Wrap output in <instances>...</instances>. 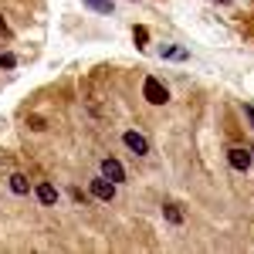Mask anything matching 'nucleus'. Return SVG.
Returning a JSON list of instances; mask_svg holds the SVG:
<instances>
[{"instance_id": "f257e3e1", "label": "nucleus", "mask_w": 254, "mask_h": 254, "mask_svg": "<svg viewBox=\"0 0 254 254\" xmlns=\"http://www.w3.org/2000/svg\"><path fill=\"white\" fill-rule=\"evenodd\" d=\"M142 95H146V102H153V105H166V102H170V92H166V85L159 78L142 81Z\"/></svg>"}, {"instance_id": "f03ea898", "label": "nucleus", "mask_w": 254, "mask_h": 254, "mask_svg": "<svg viewBox=\"0 0 254 254\" xmlns=\"http://www.w3.org/2000/svg\"><path fill=\"white\" fill-rule=\"evenodd\" d=\"M122 142H126L129 153H136V156H149V139L142 136V132H136V129H129V132L122 136Z\"/></svg>"}, {"instance_id": "7ed1b4c3", "label": "nucleus", "mask_w": 254, "mask_h": 254, "mask_svg": "<svg viewBox=\"0 0 254 254\" xmlns=\"http://www.w3.org/2000/svg\"><path fill=\"white\" fill-rule=\"evenodd\" d=\"M251 149H244V146H231L227 149V163H231V170H237V173H244L248 166H251Z\"/></svg>"}, {"instance_id": "20e7f679", "label": "nucleus", "mask_w": 254, "mask_h": 254, "mask_svg": "<svg viewBox=\"0 0 254 254\" xmlns=\"http://www.w3.org/2000/svg\"><path fill=\"white\" fill-rule=\"evenodd\" d=\"M92 196L102 200V203H109V200L116 196V183H112L109 176H95V180H92Z\"/></svg>"}, {"instance_id": "39448f33", "label": "nucleus", "mask_w": 254, "mask_h": 254, "mask_svg": "<svg viewBox=\"0 0 254 254\" xmlns=\"http://www.w3.org/2000/svg\"><path fill=\"white\" fill-rule=\"evenodd\" d=\"M102 176H109L112 183H122V180H126V166H122L119 159L105 156V159H102Z\"/></svg>"}, {"instance_id": "423d86ee", "label": "nucleus", "mask_w": 254, "mask_h": 254, "mask_svg": "<svg viewBox=\"0 0 254 254\" xmlns=\"http://www.w3.org/2000/svg\"><path fill=\"white\" fill-rule=\"evenodd\" d=\"M34 193H38V200L44 203V207H55V203H58V190H55V183H38Z\"/></svg>"}, {"instance_id": "0eeeda50", "label": "nucleus", "mask_w": 254, "mask_h": 254, "mask_svg": "<svg viewBox=\"0 0 254 254\" xmlns=\"http://www.w3.org/2000/svg\"><path fill=\"white\" fill-rule=\"evenodd\" d=\"M10 190H14L17 196H27V193H31V183H27V176H24V173H14V176H10Z\"/></svg>"}, {"instance_id": "6e6552de", "label": "nucleus", "mask_w": 254, "mask_h": 254, "mask_svg": "<svg viewBox=\"0 0 254 254\" xmlns=\"http://www.w3.org/2000/svg\"><path fill=\"white\" fill-rule=\"evenodd\" d=\"M85 7H92V10H98V14H112L116 10V3L112 0H81Z\"/></svg>"}, {"instance_id": "1a4fd4ad", "label": "nucleus", "mask_w": 254, "mask_h": 254, "mask_svg": "<svg viewBox=\"0 0 254 254\" xmlns=\"http://www.w3.org/2000/svg\"><path fill=\"white\" fill-rule=\"evenodd\" d=\"M163 217H166L170 224H183V210H180L176 203H166V207H163Z\"/></svg>"}, {"instance_id": "9d476101", "label": "nucleus", "mask_w": 254, "mask_h": 254, "mask_svg": "<svg viewBox=\"0 0 254 254\" xmlns=\"http://www.w3.org/2000/svg\"><path fill=\"white\" fill-rule=\"evenodd\" d=\"M163 58H170V61H187L190 55H187V48H163Z\"/></svg>"}, {"instance_id": "9b49d317", "label": "nucleus", "mask_w": 254, "mask_h": 254, "mask_svg": "<svg viewBox=\"0 0 254 254\" xmlns=\"http://www.w3.org/2000/svg\"><path fill=\"white\" fill-rule=\"evenodd\" d=\"M132 38H136V44H139V48H146L149 34H146V27H136V31H132Z\"/></svg>"}, {"instance_id": "f8f14e48", "label": "nucleus", "mask_w": 254, "mask_h": 254, "mask_svg": "<svg viewBox=\"0 0 254 254\" xmlns=\"http://www.w3.org/2000/svg\"><path fill=\"white\" fill-rule=\"evenodd\" d=\"M14 64H17L14 55H0V68H14Z\"/></svg>"}, {"instance_id": "ddd939ff", "label": "nucleus", "mask_w": 254, "mask_h": 254, "mask_svg": "<svg viewBox=\"0 0 254 254\" xmlns=\"http://www.w3.org/2000/svg\"><path fill=\"white\" fill-rule=\"evenodd\" d=\"M244 116L251 119V126H254V105H244Z\"/></svg>"}, {"instance_id": "4468645a", "label": "nucleus", "mask_w": 254, "mask_h": 254, "mask_svg": "<svg viewBox=\"0 0 254 254\" xmlns=\"http://www.w3.org/2000/svg\"><path fill=\"white\" fill-rule=\"evenodd\" d=\"M220 3H224V0H220Z\"/></svg>"}]
</instances>
